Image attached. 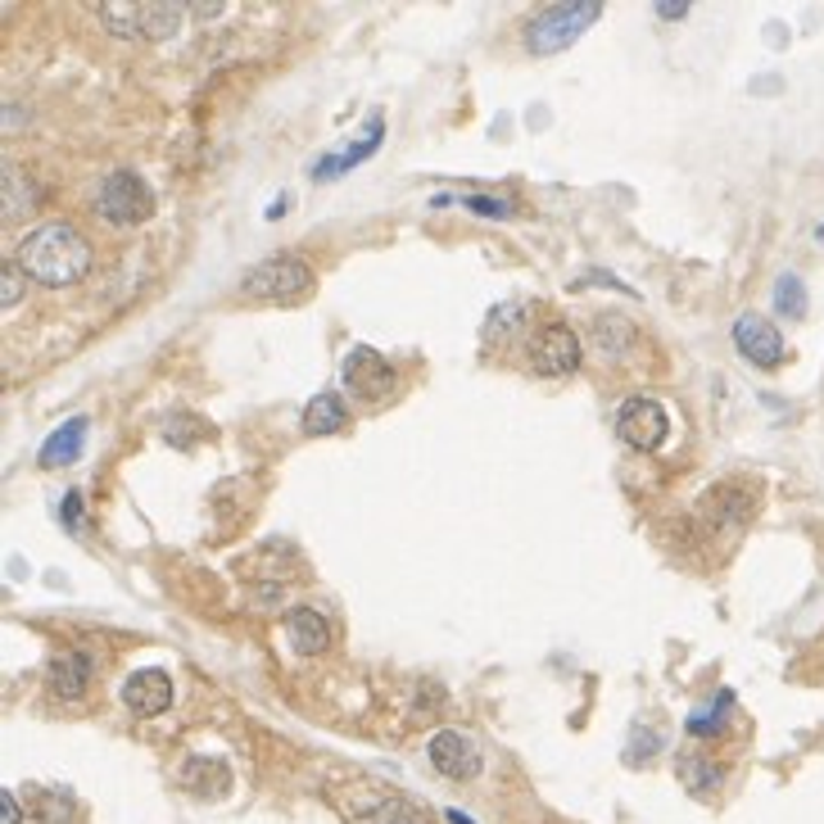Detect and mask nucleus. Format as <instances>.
Returning <instances> with one entry per match:
<instances>
[{"instance_id": "24", "label": "nucleus", "mask_w": 824, "mask_h": 824, "mask_svg": "<svg viewBox=\"0 0 824 824\" xmlns=\"http://www.w3.org/2000/svg\"><path fill=\"white\" fill-rule=\"evenodd\" d=\"M458 204H467L471 214H490V218H512V204L490 199V195H458Z\"/></svg>"}, {"instance_id": "21", "label": "nucleus", "mask_w": 824, "mask_h": 824, "mask_svg": "<svg viewBox=\"0 0 824 824\" xmlns=\"http://www.w3.org/2000/svg\"><path fill=\"white\" fill-rule=\"evenodd\" d=\"M28 182H23V173L14 168V164H6V218H14V214H23L28 209Z\"/></svg>"}, {"instance_id": "19", "label": "nucleus", "mask_w": 824, "mask_h": 824, "mask_svg": "<svg viewBox=\"0 0 824 824\" xmlns=\"http://www.w3.org/2000/svg\"><path fill=\"white\" fill-rule=\"evenodd\" d=\"M100 23L114 32V37H131L141 41V6H122V0H105V6H96Z\"/></svg>"}, {"instance_id": "17", "label": "nucleus", "mask_w": 824, "mask_h": 824, "mask_svg": "<svg viewBox=\"0 0 824 824\" xmlns=\"http://www.w3.org/2000/svg\"><path fill=\"white\" fill-rule=\"evenodd\" d=\"M589 335H594V345L607 350V354H626V350L635 345V326H630L626 317H616V313L598 317V322L589 326Z\"/></svg>"}, {"instance_id": "5", "label": "nucleus", "mask_w": 824, "mask_h": 824, "mask_svg": "<svg viewBox=\"0 0 824 824\" xmlns=\"http://www.w3.org/2000/svg\"><path fill=\"white\" fill-rule=\"evenodd\" d=\"M340 806H345V815H350L354 824H426L422 806L408 802V797L394 793V788L359 784V788H350L345 797H340Z\"/></svg>"}, {"instance_id": "22", "label": "nucleus", "mask_w": 824, "mask_h": 824, "mask_svg": "<svg viewBox=\"0 0 824 824\" xmlns=\"http://www.w3.org/2000/svg\"><path fill=\"white\" fill-rule=\"evenodd\" d=\"M729 707H734V694L725 689V694L716 698V707H712L707 716H694V720H689V729H694V734H720V725H725Z\"/></svg>"}, {"instance_id": "27", "label": "nucleus", "mask_w": 824, "mask_h": 824, "mask_svg": "<svg viewBox=\"0 0 824 824\" xmlns=\"http://www.w3.org/2000/svg\"><path fill=\"white\" fill-rule=\"evenodd\" d=\"M78 521H82V494L73 490V494L63 499V526H68V530H78Z\"/></svg>"}, {"instance_id": "1", "label": "nucleus", "mask_w": 824, "mask_h": 824, "mask_svg": "<svg viewBox=\"0 0 824 824\" xmlns=\"http://www.w3.org/2000/svg\"><path fill=\"white\" fill-rule=\"evenodd\" d=\"M19 267L41 286H73L91 272V245L68 223H46L19 245Z\"/></svg>"}, {"instance_id": "23", "label": "nucleus", "mask_w": 824, "mask_h": 824, "mask_svg": "<svg viewBox=\"0 0 824 824\" xmlns=\"http://www.w3.org/2000/svg\"><path fill=\"white\" fill-rule=\"evenodd\" d=\"M679 775H684V784H689L694 793H703V788H716V779H720V771L716 766H707V762H679Z\"/></svg>"}, {"instance_id": "11", "label": "nucleus", "mask_w": 824, "mask_h": 824, "mask_svg": "<svg viewBox=\"0 0 824 824\" xmlns=\"http://www.w3.org/2000/svg\"><path fill=\"white\" fill-rule=\"evenodd\" d=\"M122 703L136 712V716H159L168 712L173 703V684L164 670H136L127 684H122Z\"/></svg>"}, {"instance_id": "8", "label": "nucleus", "mask_w": 824, "mask_h": 824, "mask_svg": "<svg viewBox=\"0 0 824 824\" xmlns=\"http://www.w3.org/2000/svg\"><path fill=\"white\" fill-rule=\"evenodd\" d=\"M426 757L444 779H475L480 775V747L462 729H440L426 743Z\"/></svg>"}, {"instance_id": "18", "label": "nucleus", "mask_w": 824, "mask_h": 824, "mask_svg": "<svg viewBox=\"0 0 824 824\" xmlns=\"http://www.w3.org/2000/svg\"><path fill=\"white\" fill-rule=\"evenodd\" d=\"M182 779H186V788L199 793V797L227 793V766H223V762H186Z\"/></svg>"}, {"instance_id": "13", "label": "nucleus", "mask_w": 824, "mask_h": 824, "mask_svg": "<svg viewBox=\"0 0 824 824\" xmlns=\"http://www.w3.org/2000/svg\"><path fill=\"white\" fill-rule=\"evenodd\" d=\"M91 684V657L87 653H68V657H55L50 666V694L63 698V703H78Z\"/></svg>"}, {"instance_id": "7", "label": "nucleus", "mask_w": 824, "mask_h": 824, "mask_svg": "<svg viewBox=\"0 0 824 824\" xmlns=\"http://www.w3.org/2000/svg\"><path fill=\"white\" fill-rule=\"evenodd\" d=\"M530 367L539 376H571L580 367V340L571 326L553 322V326H543L534 340H530Z\"/></svg>"}, {"instance_id": "3", "label": "nucleus", "mask_w": 824, "mask_h": 824, "mask_svg": "<svg viewBox=\"0 0 824 824\" xmlns=\"http://www.w3.org/2000/svg\"><path fill=\"white\" fill-rule=\"evenodd\" d=\"M308 286H313L308 263L295 258V254H277V258H267V263H258L249 272V277L241 282V295L245 300H267V304H291Z\"/></svg>"}, {"instance_id": "29", "label": "nucleus", "mask_w": 824, "mask_h": 824, "mask_svg": "<svg viewBox=\"0 0 824 824\" xmlns=\"http://www.w3.org/2000/svg\"><path fill=\"white\" fill-rule=\"evenodd\" d=\"M449 824H471V820H467L462 811H449Z\"/></svg>"}, {"instance_id": "2", "label": "nucleus", "mask_w": 824, "mask_h": 824, "mask_svg": "<svg viewBox=\"0 0 824 824\" xmlns=\"http://www.w3.org/2000/svg\"><path fill=\"white\" fill-rule=\"evenodd\" d=\"M602 10L594 6V0H571V6H548L539 10L530 23H526V46L534 55H558L562 46H571Z\"/></svg>"}, {"instance_id": "9", "label": "nucleus", "mask_w": 824, "mask_h": 824, "mask_svg": "<svg viewBox=\"0 0 824 824\" xmlns=\"http://www.w3.org/2000/svg\"><path fill=\"white\" fill-rule=\"evenodd\" d=\"M340 376H345V385H350L354 394H363V399H381V394H390V385H394V367H390L372 345H354V350L345 354V363H340Z\"/></svg>"}, {"instance_id": "10", "label": "nucleus", "mask_w": 824, "mask_h": 824, "mask_svg": "<svg viewBox=\"0 0 824 824\" xmlns=\"http://www.w3.org/2000/svg\"><path fill=\"white\" fill-rule=\"evenodd\" d=\"M734 345H738V354H743L752 367H779V359H784L779 331H775L766 317H752V313L734 322Z\"/></svg>"}, {"instance_id": "25", "label": "nucleus", "mask_w": 824, "mask_h": 824, "mask_svg": "<svg viewBox=\"0 0 824 824\" xmlns=\"http://www.w3.org/2000/svg\"><path fill=\"white\" fill-rule=\"evenodd\" d=\"M19 295H23V277H19V263H10V267H6V291H0V304L14 308Z\"/></svg>"}, {"instance_id": "16", "label": "nucleus", "mask_w": 824, "mask_h": 824, "mask_svg": "<svg viewBox=\"0 0 824 824\" xmlns=\"http://www.w3.org/2000/svg\"><path fill=\"white\" fill-rule=\"evenodd\" d=\"M340 426H345V403L335 394H317L304 408V435H335Z\"/></svg>"}, {"instance_id": "20", "label": "nucleus", "mask_w": 824, "mask_h": 824, "mask_svg": "<svg viewBox=\"0 0 824 824\" xmlns=\"http://www.w3.org/2000/svg\"><path fill=\"white\" fill-rule=\"evenodd\" d=\"M775 304H779V313L784 317H802V308H806V291H802V282L793 277H779V286H775Z\"/></svg>"}, {"instance_id": "6", "label": "nucleus", "mask_w": 824, "mask_h": 824, "mask_svg": "<svg viewBox=\"0 0 824 824\" xmlns=\"http://www.w3.org/2000/svg\"><path fill=\"white\" fill-rule=\"evenodd\" d=\"M616 435H621V444H630L639 453L661 449V440H666V408L657 399H626L621 412H616Z\"/></svg>"}, {"instance_id": "14", "label": "nucleus", "mask_w": 824, "mask_h": 824, "mask_svg": "<svg viewBox=\"0 0 824 824\" xmlns=\"http://www.w3.org/2000/svg\"><path fill=\"white\" fill-rule=\"evenodd\" d=\"M381 136H385V122H381V118H372L363 141H354L350 150H340V155H326V159L313 168V182H331V177H340V173H350L359 159H367V155L381 146Z\"/></svg>"}, {"instance_id": "4", "label": "nucleus", "mask_w": 824, "mask_h": 824, "mask_svg": "<svg viewBox=\"0 0 824 824\" xmlns=\"http://www.w3.org/2000/svg\"><path fill=\"white\" fill-rule=\"evenodd\" d=\"M96 209L114 227H136V223H146L155 214V195H150V186L136 177V173L118 168V173L105 177V186L96 195Z\"/></svg>"}, {"instance_id": "12", "label": "nucleus", "mask_w": 824, "mask_h": 824, "mask_svg": "<svg viewBox=\"0 0 824 824\" xmlns=\"http://www.w3.org/2000/svg\"><path fill=\"white\" fill-rule=\"evenodd\" d=\"M286 635H291L295 653H304V657H317V653H326V644H331L326 616L313 611V607H291V611H286Z\"/></svg>"}, {"instance_id": "26", "label": "nucleus", "mask_w": 824, "mask_h": 824, "mask_svg": "<svg viewBox=\"0 0 824 824\" xmlns=\"http://www.w3.org/2000/svg\"><path fill=\"white\" fill-rule=\"evenodd\" d=\"M23 820V811H19V797L6 788V793H0V824H19Z\"/></svg>"}, {"instance_id": "28", "label": "nucleus", "mask_w": 824, "mask_h": 824, "mask_svg": "<svg viewBox=\"0 0 824 824\" xmlns=\"http://www.w3.org/2000/svg\"><path fill=\"white\" fill-rule=\"evenodd\" d=\"M657 14L661 19H679V14H689V6H684V0H679V6H657Z\"/></svg>"}, {"instance_id": "15", "label": "nucleus", "mask_w": 824, "mask_h": 824, "mask_svg": "<svg viewBox=\"0 0 824 824\" xmlns=\"http://www.w3.org/2000/svg\"><path fill=\"white\" fill-rule=\"evenodd\" d=\"M82 435H87V418H68L46 444H41V467H68L82 453Z\"/></svg>"}]
</instances>
